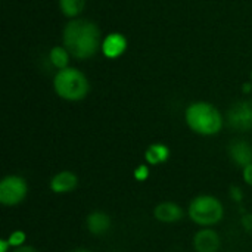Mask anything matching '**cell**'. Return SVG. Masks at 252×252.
Here are the masks:
<instances>
[{
    "mask_svg": "<svg viewBox=\"0 0 252 252\" xmlns=\"http://www.w3.org/2000/svg\"><path fill=\"white\" fill-rule=\"evenodd\" d=\"M185 213L183 208L171 201H164L157 204V207L154 208V219L159 223L164 224H173L177 223L183 219Z\"/></svg>",
    "mask_w": 252,
    "mask_h": 252,
    "instance_id": "8",
    "label": "cell"
},
{
    "mask_svg": "<svg viewBox=\"0 0 252 252\" xmlns=\"http://www.w3.org/2000/svg\"><path fill=\"white\" fill-rule=\"evenodd\" d=\"M49 59L52 62V65L58 69H65L68 62H69V52L63 47H53L50 50V55H49Z\"/></svg>",
    "mask_w": 252,
    "mask_h": 252,
    "instance_id": "14",
    "label": "cell"
},
{
    "mask_svg": "<svg viewBox=\"0 0 252 252\" xmlns=\"http://www.w3.org/2000/svg\"><path fill=\"white\" fill-rule=\"evenodd\" d=\"M126 47H127V40L120 32L109 34L102 44V50H103L105 56L109 59H115V58L121 56L126 52Z\"/></svg>",
    "mask_w": 252,
    "mask_h": 252,
    "instance_id": "12",
    "label": "cell"
},
{
    "mask_svg": "<svg viewBox=\"0 0 252 252\" xmlns=\"http://www.w3.org/2000/svg\"><path fill=\"white\" fill-rule=\"evenodd\" d=\"M227 124L236 131L252 130V100H241L227 112Z\"/></svg>",
    "mask_w": 252,
    "mask_h": 252,
    "instance_id": "6",
    "label": "cell"
},
{
    "mask_svg": "<svg viewBox=\"0 0 252 252\" xmlns=\"http://www.w3.org/2000/svg\"><path fill=\"white\" fill-rule=\"evenodd\" d=\"M53 86L56 94L66 100L84 99L90 89L86 75L75 68L59 69V72L55 75Z\"/></svg>",
    "mask_w": 252,
    "mask_h": 252,
    "instance_id": "4",
    "label": "cell"
},
{
    "mask_svg": "<svg viewBox=\"0 0 252 252\" xmlns=\"http://www.w3.org/2000/svg\"><path fill=\"white\" fill-rule=\"evenodd\" d=\"M25 239H27V235H25L22 230H15L13 233L9 235L7 242L10 244V247L18 248V247H21V245H25Z\"/></svg>",
    "mask_w": 252,
    "mask_h": 252,
    "instance_id": "16",
    "label": "cell"
},
{
    "mask_svg": "<svg viewBox=\"0 0 252 252\" xmlns=\"http://www.w3.org/2000/svg\"><path fill=\"white\" fill-rule=\"evenodd\" d=\"M9 248H12V247H10V244L7 242V239H1V241H0V252H7L9 251Z\"/></svg>",
    "mask_w": 252,
    "mask_h": 252,
    "instance_id": "22",
    "label": "cell"
},
{
    "mask_svg": "<svg viewBox=\"0 0 252 252\" xmlns=\"http://www.w3.org/2000/svg\"><path fill=\"white\" fill-rule=\"evenodd\" d=\"M78 185V177L72 173V171H68V170H63V171H59L56 173L50 183H49V188L53 193L56 195H63V193H69L72 192Z\"/></svg>",
    "mask_w": 252,
    "mask_h": 252,
    "instance_id": "10",
    "label": "cell"
},
{
    "mask_svg": "<svg viewBox=\"0 0 252 252\" xmlns=\"http://www.w3.org/2000/svg\"><path fill=\"white\" fill-rule=\"evenodd\" d=\"M28 195L27 180L21 176L10 174L0 182V204L4 207L19 205Z\"/></svg>",
    "mask_w": 252,
    "mask_h": 252,
    "instance_id": "5",
    "label": "cell"
},
{
    "mask_svg": "<svg viewBox=\"0 0 252 252\" xmlns=\"http://www.w3.org/2000/svg\"><path fill=\"white\" fill-rule=\"evenodd\" d=\"M111 226H112V220L103 211H92L86 219V227L89 233L94 236H102L108 233Z\"/></svg>",
    "mask_w": 252,
    "mask_h": 252,
    "instance_id": "11",
    "label": "cell"
},
{
    "mask_svg": "<svg viewBox=\"0 0 252 252\" xmlns=\"http://www.w3.org/2000/svg\"><path fill=\"white\" fill-rule=\"evenodd\" d=\"M59 4H61V10L63 12L65 16L74 18L83 10L84 0H59Z\"/></svg>",
    "mask_w": 252,
    "mask_h": 252,
    "instance_id": "15",
    "label": "cell"
},
{
    "mask_svg": "<svg viewBox=\"0 0 252 252\" xmlns=\"http://www.w3.org/2000/svg\"><path fill=\"white\" fill-rule=\"evenodd\" d=\"M241 226H242V229H244L247 233L252 235V213L245 211V213L242 214V217H241Z\"/></svg>",
    "mask_w": 252,
    "mask_h": 252,
    "instance_id": "18",
    "label": "cell"
},
{
    "mask_svg": "<svg viewBox=\"0 0 252 252\" xmlns=\"http://www.w3.org/2000/svg\"><path fill=\"white\" fill-rule=\"evenodd\" d=\"M221 239L216 230L211 227H202L193 236V250L195 252H219Z\"/></svg>",
    "mask_w": 252,
    "mask_h": 252,
    "instance_id": "7",
    "label": "cell"
},
{
    "mask_svg": "<svg viewBox=\"0 0 252 252\" xmlns=\"http://www.w3.org/2000/svg\"><path fill=\"white\" fill-rule=\"evenodd\" d=\"M69 252H94L92 251V250H86V248H77V250H72V251Z\"/></svg>",
    "mask_w": 252,
    "mask_h": 252,
    "instance_id": "23",
    "label": "cell"
},
{
    "mask_svg": "<svg viewBox=\"0 0 252 252\" xmlns=\"http://www.w3.org/2000/svg\"><path fill=\"white\" fill-rule=\"evenodd\" d=\"M251 90V84H245L244 86V92H250Z\"/></svg>",
    "mask_w": 252,
    "mask_h": 252,
    "instance_id": "24",
    "label": "cell"
},
{
    "mask_svg": "<svg viewBox=\"0 0 252 252\" xmlns=\"http://www.w3.org/2000/svg\"><path fill=\"white\" fill-rule=\"evenodd\" d=\"M148 177H149V168H148V165L142 164V165H139L134 170V179L137 182H145V180H148Z\"/></svg>",
    "mask_w": 252,
    "mask_h": 252,
    "instance_id": "19",
    "label": "cell"
},
{
    "mask_svg": "<svg viewBox=\"0 0 252 252\" xmlns=\"http://www.w3.org/2000/svg\"><path fill=\"white\" fill-rule=\"evenodd\" d=\"M189 128L201 136H214L223 127V117L216 106L207 102H195L186 109Z\"/></svg>",
    "mask_w": 252,
    "mask_h": 252,
    "instance_id": "2",
    "label": "cell"
},
{
    "mask_svg": "<svg viewBox=\"0 0 252 252\" xmlns=\"http://www.w3.org/2000/svg\"><path fill=\"white\" fill-rule=\"evenodd\" d=\"M229 158L230 161L241 168L252 164V145L247 140H233L229 145Z\"/></svg>",
    "mask_w": 252,
    "mask_h": 252,
    "instance_id": "9",
    "label": "cell"
},
{
    "mask_svg": "<svg viewBox=\"0 0 252 252\" xmlns=\"http://www.w3.org/2000/svg\"><path fill=\"white\" fill-rule=\"evenodd\" d=\"M100 31L87 19H74L63 30V44L71 56L89 59L99 49Z\"/></svg>",
    "mask_w": 252,
    "mask_h": 252,
    "instance_id": "1",
    "label": "cell"
},
{
    "mask_svg": "<svg viewBox=\"0 0 252 252\" xmlns=\"http://www.w3.org/2000/svg\"><path fill=\"white\" fill-rule=\"evenodd\" d=\"M168 158H170V149L167 145L162 143H154L145 152V159L149 165L164 164L168 161Z\"/></svg>",
    "mask_w": 252,
    "mask_h": 252,
    "instance_id": "13",
    "label": "cell"
},
{
    "mask_svg": "<svg viewBox=\"0 0 252 252\" xmlns=\"http://www.w3.org/2000/svg\"><path fill=\"white\" fill-rule=\"evenodd\" d=\"M242 179L248 186H252V164L242 168Z\"/></svg>",
    "mask_w": 252,
    "mask_h": 252,
    "instance_id": "20",
    "label": "cell"
},
{
    "mask_svg": "<svg viewBox=\"0 0 252 252\" xmlns=\"http://www.w3.org/2000/svg\"><path fill=\"white\" fill-rule=\"evenodd\" d=\"M12 252H38L34 247H30V245H21L18 248H15Z\"/></svg>",
    "mask_w": 252,
    "mask_h": 252,
    "instance_id": "21",
    "label": "cell"
},
{
    "mask_svg": "<svg viewBox=\"0 0 252 252\" xmlns=\"http://www.w3.org/2000/svg\"><path fill=\"white\" fill-rule=\"evenodd\" d=\"M251 77H252V72H251Z\"/></svg>",
    "mask_w": 252,
    "mask_h": 252,
    "instance_id": "25",
    "label": "cell"
},
{
    "mask_svg": "<svg viewBox=\"0 0 252 252\" xmlns=\"http://www.w3.org/2000/svg\"><path fill=\"white\" fill-rule=\"evenodd\" d=\"M229 195H230V199L233 201V202H236V204H242V201H244V190L239 188V186H236V185H232L230 188H229Z\"/></svg>",
    "mask_w": 252,
    "mask_h": 252,
    "instance_id": "17",
    "label": "cell"
},
{
    "mask_svg": "<svg viewBox=\"0 0 252 252\" xmlns=\"http://www.w3.org/2000/svg\"><path fill=\"white\" fill-rule=\"evenodd\" d=\"M188 214L195 224L201 227H211L223 220L224 207L221 201L213 195H198L189 202Z\"/></svg>",
    "mask_w": 252,
    "mask_h": 252,
    "instance_id": "3",
    "label": "cell"
}]
</instances>
